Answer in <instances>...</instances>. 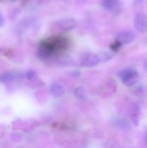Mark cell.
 Masks as SVG:
<instances>
[{
  "instance_id": "6da1fadb",
  "label": "cell",
  "mask_w": 147,
  "mask_h": 148,
  "mask_svg": "<svg viewBox=\"0 0 147 148\" xmlns=\"http://www.w3.org/2000/svg\"><path fill=\"white\" fill-rule=\"evenodd\" d=\"M121 81L125 85L131 87L135 85L138 79V74L136 71L132 69H125L118 74Z\"/></svg>"
},
{
  "instance_id": "7a4b0ae2",
  "label": "cell",
  "mask_w": 147,
  "mask_h": 148,
  "mask_svg": "<svg viewBox=\"0 0 147 148\" xmlns=\"http://www.w3.org/2000/svg\"><path fill=\"white\" fill-rule=\"evenodd\" d=\"M100 62L98 54L95 53H86L82 56L80 59L81 66L87 68L94 67Z\"/></svg>"
},
{
  "instance_id": "3957f363",
  "label": "cell",
  "mask_w": 147,
  "mask_h": 148,
  "mask_svg": "<svg viewBox=\"0 0 147 148\" xmlns=\"http://www.w3.org/2000/svg\"><path fill=\"white\" fill-rule=\"evenodd\" d=\"M134 26L139 33H146L147 31V16L144 13H137L134 17Z\"/></svg>"
},
{
  "instance_id": "277c9868",
  "label": "cell",
  "mask_w": 147,
  "mask_h": 148,
  "mask_svg": "<svg viewBox=\"0 0 147 148\" xmlns=\"http://www.w3.org/2000/svg\"><path fill=\"white\" fill-rule=\"evenodd\" d=\"M116 38L119 43L128 44L133 41L135 36L133 32L131 31V30H122L118 33Z\"/></svg>"
},
{
  "instance_id": "5b68a950",
  "label": "cell",
  "mask_w": 147,
  "mask_h": 148,
  "mask_svg": "<svg viewBox=\"0 0 147 148\" xmlns=\"http://www.w3.org/2000/svg\"><path fill=\"white\" fill-rule=\"evenodd\" d=\"M113 124L115 127L124 131H130L132 129L131 121L122 116H118L114 119Z\"/></svg>"
},
{
  "instance_id": "8992f818",
  "label": "cell",
  "mask_w": 147,
  "mask_h": 148,
  "mask_svg": "<svg viewBox=\"0 0 147 148\" xmlns=\"http://www.w3.org/2000/svg\"><path fill=\"white\" fill-rule=\"evenodd\" d=\"M77 25L76 20L74 18H65L59 22V27L63 31H69L74 28Z\"/></svg>"
},
{
  "instance_id": "52a82bcc",
  "label": "cell",
  "mask_w": 147,
  "mask_h": 148,
  "mask_svg": "<svg viewBox=\"0 0 147 148\" xmlns=\"http://www.w3.org/2000/svg\"><path fill=\"white\" fill-rule=\"evenodd\" d=\"M102 5L105 10L113 13L119 12V1L118 0H101Z\"/></svg>"
},
{
  "instance_id": "ba28073f",
  "label": "cell",
  "mask_w": 147,
  "mask_h": 148,
  "mask_svg": "<svg viewBox=\"0 0 147 148\" xmlns=\"http://www.w3.org/2000/svg\"><path fill=\"white\" fill-rule=\"evenodd\" d=\"M50 92L53 96L55 97H61L64 95L66 93V88L61 84L55 82L50 85Z\"/></svg>"
},
{
  "instance_id": "9c48e42d",
  "label": "cell",
  "mask_w": 147,
  "mask_h": 148,
  "mask_svg": "<svg viewBox=\"0 0 147 148\" xmlns=\"http://www.w3.org/2000/svg\"><path fill=\"white\" fill-rule=\"evenodd\" d=\"M17 76L15 73L13 72H5L0 75V82L2 83H9L13 82L17 79Z\"/></svg>"
},
{
  "instance_id": "30bf717a",
  "label": "cell",
  "mask_w": 147,
  "mask_h": 148,
  "mask_svg": "<svg viewBox=\"0 0 147 148\" xmlns=\"http://www.w3.org/2000/svg\"><path fill=\"white\" fill-rule=\"evenodd\" d=\"M140 114L141 111L138 107V106L133 105L131 108V118L132 119L133 122L135 124H138V121L139 120Z\"/></svg>"
},
{
  "instance_id": "8fae6325",
  "label": "cell",
  "mask_w": 147,
  "mask_h": 148,
  "mask_svg": "<svg viewBox=\"0 0 147 148\" xmlns=\"http://www.w3.org/2000/svg\"><path fill=\"white\" fill-rule=\"evenodd\" d=\"M74 94L75 97L79 100H85L86 98V96H87L84 89L81 88V87L76 88L74 91Z\"/></svg>"
},
{
  "instance_id": "7c38bea8",
  "label": "cell",
  "mask_w": 147,
  "mask_h": 148,
  "mask_svg": "<svg viewBox=\"0 0 147 148\" xmlns=\"http://www.w3.org/2000/svg\"><path fill=\"white\" fill-rule=\"evenodd\" d=\"M98 56L99 58L100 62H106V61L110 60L112 58V54L108 52H101L98 53Z\"/></svg>"
},
{
  "instance_id": "4fadbf2b",
  "label": "cell",
  "mask_w": 147,
  "mask_h": 148,
  "mask_svg": "<svg viewBox=\"0 0 147 148\" xmlns=\"http://www.w3.org/2000/svg\"><path fill=\"white\" fill-rule=\"evenodd\" d=\"M36 76V73L34 72V71L30 70L26 73V77L29 79V80H31V79H33Z\"/></svg>"
},
{
  "instance_id": "5bb4252c",
  "label": "cell",
  "mask_w": 147,
  "mask_h": 148,
  "mask_svg": "<svg viewBox=\"0 0 147 148\" xmlns=\"http://www.w3.org/2000/svg\"><path fill=\"white\" fill-rule=\"evenodd\" d=\"M4 17H3L2 14L0 12V27H1V26H2V25L4 24Z\"/></svg>"
},
{
  "instance_id": "9a60e30c",
  "label": "cell",
  "mask_w": 147,
  "mask_h": 148,
  "mask_svg": "<svg viewBox=\"0 0 147 148\" xmlns=\"http://www.w3.org/2000/svg\"><path fill=\"white\" fill-rule=\"evenodd\" d=\"M143 1H144V0H133V2L135 4H139L142 3Z\"/></svg>"
},
{
  "instance_id": "2e32d148",
  "label": "cell",
  "mask_w": 147,
  "mask_h": 148,
  "mask_svg": "<svg viewBox=\"0 0 147 148\" xmlns=\"http://www.w3.org/2000/svg\"><path fill=\"white\" fill-rule=\"evenodd\" d=\"M144 69H145V70L147 71V59L144 61Z\"/></svg>"
},
{
  "instance_id": "e0dca14e",
  "label": "cell",
  "mask_w": 147,
  "mask_h": 148,
  "mask_svg": "<svg viewBox=\"0 0 147 148\" xmlns=\"http://www.w3.org/2000/svg\"><path fill=\"white\" fill-rule=\"evenodd\" d=\"M145 140H146V143L147 145V131L146 132V134H145Z\"/></svg>"
},
{
  "instance_id": "ac0fdd59",
  "label": "cell",
  "mask_w": 147,
  "mask_h": 148,
  "mask_svg": "<svg viewBox=\"0 0 147 148\" xmlns=\"http://www.w3.org/2000/svg\"><path fill=\"white\" fill-rule=\"evenodd\" d=\"M11 1H15V0H11Z\"/></svg>"
}]
</instances>
